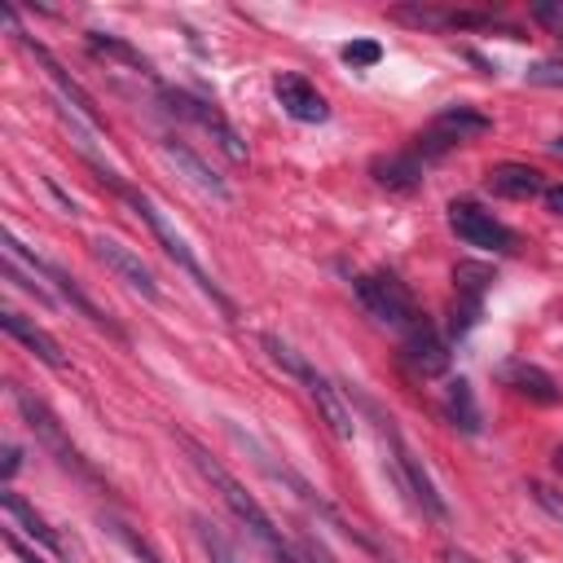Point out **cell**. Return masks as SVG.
<instances>
[{
	"mask_svg": "<svg viewBox=\"0 0 563 563\" xmlns=\"http://www.w3.org/2000/svg\"><path fill=\"white\" fill-rule=\"evenodd\" d=\"M550 150H554V154L563 158V136H554V141H550Z\"/></svg>",
	"mask_w": 563,
	"mask_h": 563,
	"instance_id": "836d02e7",
	"label": "cell"
},
{
	"mask_svg": "<svg viewBox=\"0 0 563 563\" xmlns=\"http://www.w3.org/2000/svg\"><path fill=\"white\" fill-rule=\"evenodd\" d=\"M13 405H18V413L26 418V427L35 431V440L57 457V466L62 471H70V475H79V479H88V484H97V471L88 466V457L75 449V440L62 431V422L53 418V409L40 400V396H31V391H22V387H13Z\"/></svg>",
	"mask_w": 563,
	"mask_h": 563,
	"instance_id": "8992f818",
	"label": "cell"
},
{
	"mask_svg": "<svg viewBox=\"0 0 563 563\" xmlns=\"http://www.w3.org/2000/svg\"><path fill=\"white\" fill-rule=\"evenodd\" d=\"M88 44H92V53H106V57H119V62H128V66H136L141 75H150V62L136 53V48H128L123 40H114V35H101V31H92L88 35Z\"/></svg>",
	"mask_w": 563,
	"mask_h": 563,
	"instance_id": "7402d4cb",
	"label": "cell"
},
{
	"mask_svg": "<svg viewBox=\"0 0 563 563\" xmlns=\"http://www.w3.org/2000/svg\"><path fill=\"white\" fill-rule=\"evenodd\" d=\"M488 282H493V268H488V264L462 260V264L453 268V286H457V295H475V299H484Z\"/></svg>",
	"mask_w": 563,
	"mask_h": 563,
	"instance_id": "44dd1931",
	"label": "cell"
},
{
	"mask_svg": "<svg viewBox=\"0 0 563 563\" xmlns=\"http://www.w3.org/2000/svg\"><path fill=\"white\" fill-rule=\"evenodd\" d=\"M528 84H563V62H537L528 66Z\"/></svg>",
	"mask_w": 563,
	"mask_h": 563,
	"instance_id": "484cf974",
	"label": "cell"
},
{
	"mask_svg": "<svg viewBox=\"0 0 563 563\" xmlns=\"http://www.w3.org/2000/svg\"><path fill=\"white\" fill-rule=\"evenodd\" d=\"M422 158L413 150H391V154H374L369 158V176L383 185V189H396V194H409L422 185Z\"/></svg>",
	"mask_w": 563,
	"mask_h": 563,
	"instance_id": "9a60e30c",
	"label": "cell"
},
{
	"mask_svg": "<svg viewBox=\"0 0 563 563\" xmlns=\"http://www.w3.org/2000/svg\"><path fill=\"white\" fill-rule=\"evenodd\" d=\"M185 449H189L194 466L202 471V479H207V484L220 493V501L233 510V519H238V523L260 541V550H264L273 563H299L295 541H286V537H282V528L273 523V515H268V510H264V506L242 488V479H233V475H229V471H224V466H220V462H216L198 440H189V435H185Z\"/></svg>",
	"mask_w": 563,
	"mask_h": 563,
	"instance_id": "6da1fadb",
	"label": "cell"
},
{
	"mask_svg": "<svg viewBox=\"0 0 563 563\" xmlns=\"http://www.w3.org/2000/svg\"><path fill=\"white\" fill-rule=\"evenodd\" d=\"M13 471H18V449H13V444H9V449H4V479H9V475H13Z\"/></svg>",
	"mask_w": 563,
	"mask_h": 563,
	"instance_id": "1f68e13d",
	"label": "cell"
},
{
	"mask_svg": "<svg viewBox=\"0 0 563 563\" xmlns=\"http://www.w3.org/2000/svg\"><path fill=\"white\" fill-rule=\"evenodd\" d=\"M365 409L378 418V435H383V444L391 449V466H396V479H400V488L409 493V501L427 515V519H435V523H444L449 519V501H444V493L435 488V479L427 475V466H422V457L405 444V435L391 427V418H383L378 413V405L374 400H365Z\"/></svg>",
	"mask_w": 563,
	"mask_h": 563,
	"instance_id": "277c9868",
	"label": "cell"
},
{
	"mask_svg": "<svg viewBox=\"0 0 563 563\" xmlns=\"http://www.w3.org/2000/svg\"><path fill=\"white\" fill-rule=\"evenodd\" d=\"M347 66H374L378 57H383V44L378 40H352V44H343V53H339Z\"/></svg>",
	"mask_w": 563,
	"mask_h": 563,
	"instance_id": "603a6c76",
	"label": "cell"
},
{
	"mask_svg": "<svg viewBox=\"0 0 563 563\" xmlns=\"http://www.w3.org/2000/svg\"><path fill=\"white\" fill-rule=\"evenodd\" d=\"M0 506H4L9 523H13V528H22V532H26L35 545H44V550H48V554H57V559L66 554V541L57 537V528H48V519H44V515H40V510H35V506L22 497V493L4 488V493H0Z\"/></svg>",
	"mask_w": 563,
	"mask_h": 563,
	"instance_id": "5bb4252c",
	"label": "cell"
},
{
	"mask_svg": "<svg viewBox=\"0 0 563 563\" xmlns=\"http://www.w3.org/2000/svg\"><path fill=\"white\" fill-rule=\"evenodd\" d=\"M541 202H545V211L563 216V180H559V185H545V189H541Z\"/></svg>",
	"mask_w": 563,
	"mask_h": 563,
	"instance_id": "83f0119b",
	"label": "cell"
},
{
	"mask_svg": "<svg viewBox=\"0 0 563 563\" xmlns=\"http://www.w3.org/2000/svg\"><path fill=\"white\" fill-rule=\"evenodd\" d=\"M484 185H488L497 198H515V202L537 198V194L545 189L541 172H537V167H528V163H497V167H488Z\"/></svg>",
	"mask_w": 563,
	"mask_h": 563,
	"instance_id": "ac0fdd59",
	"label": "cell"
},
{
	"mask_svg": "<svg viewBox=\"0 0 563 563\" xmlns=\"http://www.w3.org/2000/svg\"><path fill=\"white\" fill-rule=\"evenodd\" d=\"M532 18H537L545 31L563 35V0H541V4H532Z\"/></svg>",
	"mask_w": 563,
	"mask_h": 563,
	"instance_id": "d4e9b609",
	"label": "cell"
},
{
	"mask_svg": "<svg viewBox=\"0 0 563 563\" xmlns=\"http://www.w3.org/2000/svg\"><path fill=\"white\" fill-rule=\"evenodd\" d=\"M400 339H405V361H409L413 374L435 378V374L449 369V343H444V334H440L427 317H418Z\"/></svg>",
	"mask_w": 563,
	"mask_h": 563,
	"instance_id": "4fadbf2b",
	"label": "cell"
},
{
	"mask_svg": "<svg viewBox=\"0 0 563 563\" xmlns=\"http://www.w3.org/2000/svg\"><path fill=\"white\" fill-rule=\"evenodd\" d=\"M440 559H444V563H479L475 554H466V550H457V545H444Z\"/></svg>",
	"mask_w": 563,
	"mask_h": 563,
	"instance_id": "4dcf8cb0",
	"label": "cell"
},
{
	"mask_svg": "<svg viewBox=\"0 0 563 563\" xmlns=\"http://www.w3.org/2000/svg\"><path fill=\"white\" fill-rule=\"evenodd\" d=\"M488 128H493V119H488V114H479V110H471V106H449V110H440V114L418 132L413 154H418L422 163H431V158L449 154L453 145L471 141V136H484Z\"/></svg>",
	"mask_w": 563,
	"mask_h": 563,
	"instance_id": "52a82bcc",
	"label": "cell"
},
{
	"mask_svg": "<svg viewBox=\"0 0 563 563\" xmlns=\"http://www.w3.org/2000/svg\"><path fill=\"white\" fill-rule=\"evenodd\" d=\"M106 185H110V189H114V194H119V198H123V202H128V207H132V211H136V216L150 224V233H154V238L163 242V251H167V255H172V260H176V264H180V268L194 277V286H198V290H202L211 303H220V312H224V317H233V299H229V295L216 286V277H211V273L198 264L194 246H189V242H185V233H180V229H176V224L163 216V207H158L150 194H141V189H132L128 180H119V176H106Z\"/></svg>",
	"mask_w": 563,
	"mask_h": 563,
	"instance_id": "7a4b0ae2",
	"label": "cell"
},
{
	"mask_svg": "<svg viewBox=\"0 0 563 563\" xmlns=\"http://www.w3.org/2000/svg\"><path fill=\"white\" fill-rule=\"evenodd\" d=\"M0 321H4V330L31 352V356H40L48 369H66V356H62V347H57V339L44 330V325H35L31 317H22V312H13V308H4L0 312Z\"/></svg>",
	"mask_w": 563,
	"mask_h": 563,
	"instance_id": "e0dca14e",
	"label": "cell"
},
{
	"mask_svg": "<svg viewBox=\"0 0 563 563\" xmlns=\"http://www.w3.org/2000/svg\"><path fill=\"white\" fill-rule=\"evenodd\" d=\"M449 229L466 242V246H479V251H510L515 246V233L510 224H501L488 207H479L475 198H453L449 202Z\"/></svg>",
	"mask_w": 563,
	"mask_h": 563,
	"instance_id": "ba28073f",
	"label": "cell"
},
{
	"mask_svg": "<svg viewBox=\"0 0 563 563\" xmlns=\"http://www.w3.org/2000/svg\"><path fill=\"white\" fill-rule=\"evenodd\" d=\"M163 101H167V110L172 114H185V119H194L198 128H207L211 136H216V145L233 158V163H242L246 158V145H242V136L233 132V123L211 106V101H202V97H189V92H180V88H163Z\"/></svg>",
	"mask_w": 563,
	"mask_h": 563,
	"instance_id": "9c48e42d",
	"label": "cell"
},
{
	"mask_svg": "<svg viewBox=\"0 0 563 563\" xmlns=\"http://www.w3.org/2000/svg\"><path fill=\"white\" fill-rule=\"evenodd\" d=\"M9 550H13V554H18V563H44V559H40V554H35V550H26V545H22V541H18V532H9Z\"/></svg>",
	"mask_w": 563,
	"mask_h": 563,
	"instance_id": "f546056e",
	"label": "cell"
},
{
	"mask_svg": "<svg viewBox=\"0 0 563 563\" xmlns=\"http://www.w3.org/2000/svg\"><path fill=\"white\" fill-rule=\"evenodd\" d=\"M528 493H532V497H537V501H541V506H550V510H554V515H559V519H563V501H554V497H550V488H545V484H528Z\"/></svg>",
	"mask_w": 563,
	"mask_h": 563,
	"instance_id": "f1b7e54d",
	"label": "cell"
},
{
	"mask_svg": "<svg viewBox=\"0 0 563 563\" xmlns=\"http://www.w3.org/2000/svg\"><path fill=\"white\" fill-rule=\"evenodd\" d=\"M88 246H92V255H97V260H101V264H106V268H110L119 282H128V286H132L141 299L158 303V282H154L150 264H145V260L132 251V246H123V242H119V238H110V233H97Z\"/></svg>",
	"mask_w": 563,
	"mask_h": 563,
	"instance_id": "30bf717a",
	"label": "cell"
},
{
	"mask_svg": "<svg viewBox=\"0 0 563 563\" xmlns=\"http://www.w3.org/2000/svg\"><path fill=\"white\" fill-rule=\"evenodd\" d=\"M554 471H559V475H563V444H559V449H554Z\"/></svg>",
	"mask_w": 563,
	"mask_h": 563,
	"instance_id": "d6a6232c",
	"label": "cell"
},
{
	"mask_svg": "<svg viewBox=\"0 0 563 563\" xmlns=\"http://www.w3.org/2000/svg\"><path fill=\"white\" fill-rule=\"evenodd\" d=\"M106 528H110V532H114V537H119V541H123L132 554H141L145 563H158V554H154V550H150L141 537H132V532H128V523H119V519H106Z\"/></svg>",
	"mask_w": 563,
	"mask_h": 563,
	"instance_id": "cb8c5ba5",
	"label": "cell"
},
{
	"mask_svg": "<svg viewBox=\"0 0 563 563\" xmlns=\"http://www.w3.org/2000/svg\"><path fill=\"white\" fill-rule=\"evenodd\" d=\"M497 378H501L510 391H519V396H528V400H537V405H554V400H559L554 374L541 369V365H532V361H506V365H497Z\"/></svg>",
	"mask_w": 563,
	"mask_h": 563,
	"instance_id": "2e32d148",
	"label": "cell"
},
{
	"mask_svg": "<svg viewBox=\"0 0 563 563\" xmlns=\"http://www.w3.org/2000/svg\"><path fill=\"white\" fill-rule=\"evenodd\" d=\"M295 550H299V563H334V559H330V550H325L321 541H312V537H299V541H295Z\"/></svg>",
	"mask_w": 563,
	"mask_h": 563,
	"instance_id": "4316f807",
	"label": "cell"
},
{
	"mask_svg": "<svg viewBox=\"0 0 563 563\" xmlns=\"http://www.w3.org/2000/svg\"><path fill=\"white\" fill-rule=\"evenodd\" d=\"M264 347H268V356L290 374V378H299L303 383V391H308V400L317 405V413L325 418V427L339 435V440H352V431H356V418H352V405H347V396L299 352V347H290L286 339H277V334H264Z\"/></svg>",
	"mask_w": 563,
	"mask_h": 563,
	"instance_id": "3957f363",
	"label": "cell"
},
{
	"mask_svg": "<svg viewBox=\"0 0 563 563\" xmlns=\"http://www.w3.org/2000/svg\"><path fill=\"white\" fill-rule=\"evenodd\" d=\"M194 532H198V541H202V550H207V559H211V563H242V554L224 541V532H220L211 519L194 515Z\"/></svg>",
	"mask_w": 563,
	"mask_h": 563,
	"instance_id": "ffe728a7",
	"label": "cell"
},
{
	"mask_svg": "<svg viewBox=\"0 0 563 563\" xmlns=\"http://www.w3.org/2000/svg\"><path fill=\"white\" fill-rule=\"evenodd\" d=\"M444 413H449V422H453L457 431H466V435H479V427H484L479 405H475V391H471L466 378H453V383L444 387Z\"/></svg>",
	"mask_w": 563,
	"mask_h": 563,
	"instance_id": "d6986e66",
	"label": "cell"
},
{
	"mask_svg": "<svg viewBox=\"0 0 563 563\" xmlns=\"http://www.w3.org/2000/svg\"><path fill=\"white\" fill-rule=\"evenodd\" d=\"M273 92H277V106H282L290 119H299V123H325V119H330V101L321 97V88H317L312 79L295 75V70H282V75L273 79Z\"/></svg>",
	"mask_w": 563,
	"mask_h": 563,
	"instance_id": "7c38bea8",
	"label": "cell"
},
{
	"mask_svg": "<svg viewBox=\"0 0 563 563\" xmlns=\"http://www.w3.org/2000/svg\"><path fill=\"white\" fill-rule=\"evenodd\" d=\"M352 290H356L361 308H365L374 321H383V325H391V330H400V334L422 317L418 303H413V295H409V286H405L396 273H387V268L361 273V277L352 282Z\"/></svg>",
	"mask_w": 563,
	"mask_h": 563,
	"instance_id": "5b68a950",
	"label": "cell"
},
{
	"mask_svg": "<svg viewBox=\"0 0 563 563\" xmlns=\"http://www.w3.org/2000/svg\"><path fill=\"white\" fill-rule=\"evenodd\" d=\"M158 154H163V158L176 167V176H185L198 194H207V198H216V202H229V198H233L229 185L220 180V172H216L189 141H180V136H163V141H158Z\"/></svg>",
	"mask_w": 563,
	"mask_h": 563,
	"instance_id": "8fae6325",
	"label": "cell"
}]
</instances>
